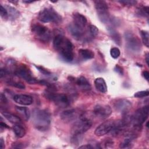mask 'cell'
Wrapping results in <instances>:
<instances>
[{
	"label": "cell",
	"instance_id": "obj_25",
	"mask_svg": "<svg viewBox=\"0 0 149 149\" xmlns=\"http://www.w3.org/2000/svg\"><path fill=\"white\" fill-rule=\"evenodd\" d=\"M13 130L15 136L18 138H22L26 134V130L24 128L19 124L15 125L13 127Z\"/></svg>",
	"mask_w": 149,
	"mask_h": 149
},
{
	"label": "cell",
	"instance_id": "obj_21",
	"mask_svg": "<svg viewBox=\"0 0 149 149\" xmlns=\"http://www.w3.org/2000/svg\"><path fill=\"white\" fill-rule=\"evenodd\" d=\"M66 37L63 36L61 34H58L56 35L53 40V46L54 48L58 51H60V49L62 48L63 44L64 43V41Z\"/></svg>",
	"mask_w": 149,
	"mask_h": 149
},
{
	"label": "cell",
	"instance_id": "obj_36",
	"mask_svg": "<svg viewBox=\"0 0 149 149\" xmlns=\"http://www.w3.org/2000/svg\"><path fill=\"white\" fill-rule=\"evenodd\" d=\"M113 144V142L111 140H106L104 142L105 148H110L112 147V145Z\"/></svg>",
	"mask_w": 149,
	"mask_h": 149
},
{
	"label": "cell",
	"instance_id": "obj_24",
	"mask_svg": "<svg viewBox=\"0 0 149 149\" xmlns=\"http://www.w3.org/2000/svg\"><path fill=\"white\" fill-rule=\"evenodd\" d=\"M108 30L111 38L113 39L115 42L118 45H120L121 43V37L117 31H116V30L112 27H108Z\"/></svg>",
	"mask_w": 149,
	"mask_h": 149
},
{
	"label": "cell",
	"instance_id": "obj_32",
	"mask_svg": "<svg viewBox=\"0 0 149 149\" xmlns=\"http://www.w3.org/2000/svg\"><path fill=\"white\" fill-rule=\"evenodd\" d=\"M149 95V91L148 90L140 91L134 93V97L136 98H143Z\"/></svg>",
	"mask_w": 149,
	"mask_h": 149
},
{
	"label": "cell",
	"instance_id": "obj_30",
	"mask_svg": "<svg viewBox=\"0 0 149 149\" xmlns=\"http://www.w3.org/2000/svg\"><path fill=\"white\" fill-rule=\"evenodd\" d=\"M110 54H111V56L113 58L116 59V58H118L120 56V50L118 48H117V47H113V48H112L111 49Z\"/></svg>",
	"mask_w": 149,
	"mask_h": 149
},
{
	"label": "cell",
	"instance_id": "obj_13",
	"mask_svg": "<svg viewBox=\"0 0 149 149\" xmlns=\"http://www.w3.org/2000/svg\"><path fill=\"white\" fill-rule=\"evenodd\" d=\"M132 104L130 101L125 98H120L117 100L114 103L115 109L122 113H127L131 109Z\"/></svg>",
	"mask_w": 149,
	"mask_h": 149
},
{
	"label": "cell",
	"instance_id": "obj_43",
	"mask_svg": "<svg viewBox=\"0 0 149 149\" xmlns=\"http://www.w3.org/2000/svg\"><path fill=\"white\" fill-rule=\"evenodd\" d=\"M148 61H149V55L147 53L146 56V63H147V65L148 66H149V62H148Z\"/></svg>",
	"mask_w": 149,
	"mask_h": 149
},
{
	"label": "cell",
	"instance_id": "obj_10",
	"mask_svg": "<svg viewBox=\"0 0 149 149\" xmlns=\"http://www.w3.org/2000/svg\"><path fill=\"white\" fill-rule=\"evenodd\" d=\"M125 36L127 48L134 52H139L141 48V44L139 38L130 32L125 33Z\"/></svg>",
	"mask_w": 149,
	"mask_h": 149
},
{
	"label": "cell",
	"instance_id": "obj_41",
	"mask_svg": "<svg viewBox=\"0 0 149 149\" xmlns=\"http://www.w3.org/2000/svg\"><path fill=\"white\" fill-rule=\"evenodd\" d=\"M0 125H1V127H6V128H8L9 127V126L6 125V124H5V123H3V122H1V123H0Z\"/></svg>",
	"mask_w": 149,
	"mask_h": 149
},
{
	"label": "cell",
	"instance_id": "obj_8",
	"mask_svg": "<svg viewBox=\"0 0 149 149\" xmlns=\"http://www.w3.org/2000/svg\"><path fill=\"white\" fill-rule=\"evenodd\" d=\"M32 32L42 42H48L51 37V32L45 26L40 24H34L32 26Z\"/></svg>",
	"mask_w": 149,
	"mask_h": 149
},
{
	"label": "cell",
	"instance_id": "obj_2",
	"mask_svg": "<svg viewBox=\"0 0 149 149\" xmlns=\"http://www.w3.org/2000/svg\"><path fill=\"white\" fill-rule=\"evenodd\" d=\"M92 122L86 118H80L77 119L72 127L71 132L73 137L74 142L80 139L81 136L88 130L91 127Z\"/></svg>",
	"mask_w": 149,
	"mask_h": 149
},
{
	"label": "cell",
	"instance_id": "obj_31",
	"mask_svg": "<svg viewBox=\"0 0 149 149\" xmlns=\"http://www.w3.org/2000/svg\"><path fill=\"white\" fill-rule=\"evenodd\" d=\"M88 30L90 35L92 37H95L98 34V28L94 25H90L88 27Z\"/></svg>",
	"mask_w": 149,
	"mask_h": 149
},
{
	"label": "cell",
	"instance_id": "obj_34",
	"mask_svg": "<svg viewBox=\"0 0 149 149\" xmlns=\"http://www.w3.org/2000/svg\"><path fill=\"white\" fill-rule=\"evenodd\" d=\"M0 15L1 17H6L8 15V13L6 9L4 8L2 5H0Z\"/></svg>",
	"mask_w": 149,
	"mask_h": 149
},
{
	"label": "cell",
	"instance_id": "obj_27",
	"mask_svg": "<svg viewBox=\"0 0 149 149\" xmlns=\"http://www.w3.org/2000/svg\"><path fill=\"white\" fill-rule=\"evenodd\" d=\"M141 37L143 41V43L146 45L147 47L149 46V34L147 31L146 30H141L140 31Z\"/></svg>",
	"mask_w": 149,
	"mask_h": 149
},
{
	"label": "cell",
	"instance_id": "obj_16",
	"mask_svg": "<svg viewBox=\"0 0 149 149\" xmlns=\"http://www.w3.org/2000/svg\"><path fill=\"white\" fill-rule=\"evenodd\" d=\"M73 23L83 29H84L87 22L86 17L84 15L77 12L73 14Z\"/></svg>",
	"mask_w": 149,
	"mask_h": 149
},
{
	"label": "cell",
	"instance_id": "obj_44",
	"mask_svg": "<svg viewBox=\"0 0 149 149\" xmlns=\"http://www.w3.org/2000/svg\"><path fill=\"white\" fill-rule=\"evenodd\" d=\"M23 2L25 3H31V2H33V1H23Z\"/></svg>",
	"mask_w": 149,
	"mask_h": 149
},
{
	"label": "cell",
	"instance_id": "obj_18",
	"mask_svg": "<svg viewBox=\"0 0 149 149\" xmlns=\"http://www.w3.org/2000/svg\"><path fill=\"white\" fill-rule=\"evenodd\" d=\"M2 114L11 123H13L15 125H18L21 123L22 122V120L20 118L13 113L3 111L2 112Z\"/></svg>",
	"mask_w": 149,
	"mask_h": 149
},
{
	"label": "cell",
	"instance_id": "obj_37",
	"mask_svg": "<svg viewBox=\"0 0 149 149\" xmlns=\"http://www.w3.org/2000/svg\"><path fill=\"white\" fill-rule=\"evenodd\" d=\"M115 71H116L117 73H118L119 74H121V75H122L123 73V70L122 68L120 67V66H119L118 65H116L115 66Z\"/></svg>",
	"mask_w": 149,
	"mask_h": 149
},
{
	"label": "cell",
	"instance_id": "obj_35",
	"mask_svg": "<svg viewBox=\"0 0 149 149\" xmlns=\"http://www.w3.org/2000/svg\"><path fill=\"white\" fill-rule=\"evenodd\" d=\"M36 68L38 69V70L41 72L42 74H45V75H50L51 74V72H49L48 70H47L46 69H45L44 68L42 67V66H36Z\"/></svg>",
	"mask_w": 149,
	"mask_h": 149
},
{
	"label": "cell",
	"instance_id": "obj_22",
	"mask_svg": "<svg viewBox=\"0 0 149 149\" xmlns=\"http://www.w3.org/2000/svg\"><path fill=\"white\" fill-rule=\"evenodd\" d=\"M60 51L61 56L66 62H71L74 59V54L71 49H62Z\"/></svg>",
	"mask_w": 149,
	"mask_h": 149
},
{
	"label": "cell",
	"instance_id": "obj_7",
	"mask_svg": "<svg viewBox=\"0 0 149 149\" xmlns=\"http://www.w3.org/2000/svg\"><path fill=\"white\" fill-rule=\"evenodd\" d=\"M83 112L77 108H72L65 110L60 114L61 119L66 123H70L76 121L81 118Z\"/></svg>",
	"mask_w": 149,
	"mask_h": 149
},
{
	"label": "cell",
	"instance_id": "obj_14",
	"mask_svg": "<svg viewBox=\"0 0 149 149\" xmlns=\"http://www.w3.org/2000/svg\"><path fill=\"white\" fill-rule=\"evenodd\" d=\"M68 30L72 36L76 40H80L84 34V29L72 23L69 25Z\"/></svg>",
	"mask_w": 149,
	"mask_h": 149
},
{
	"label": "cell",
	"instance_id": "obj_42",
	"mask_svg": "<svg viewBox=\"0 0 149 149\" xmlns=\"http://www.w3.org/2000/svg\"><path fill=\"white\" fill-rule=\"evenodd\" d=\"M4 146V142H3V140L2 139H1V140H0V147L1 148H3V147Z\"/></svg>",
	"mask_w": 149,
	"mask_h": 149
},
{
	"label": "cell",
	"instance_id": "obj_4",
	"mask_svg": "<svg viewBox=\"0 0 149 149\" xmlns=\"http://www.w3.org/2000/svg\"><path fill=\"white\" fill-rule=\"evenodd\" d=\"M148 111L149 108L148 105L139 108L132 115L131 124L133 125V128L138 130L140 129L141 125L148 118Z\"/></svg>",
	"mask_w": 149,
	"mask_h": 149
},
{
	"label": "cell",
	"instance_id": "obj_29",
	"mask_svg": "<svg viewBox=\"0 0 149 149\" xmlns=\"http://www.w3.org/2000/svg\"><path fill=\"white\" fill-rule=\"evenodd\" d=\"M8 9H6L9 15H10V16H12L13 18H15L19 16V12L14 8L11 6H7Z\"/></svg>",
	"mask_w": 149,
	"mask_h": 149
},
{
	"label": "cell",
	"instance_id": "obj_3",
	"mask_svg": "<svg viewBox=\"0 0 149 149\" xmlns=\"http://www.w3.org/2000/svg\"><path fill=\"white\" fill-rule=\"evenodd\" d=\"M54 90L48 88L44 93V95L47 99L53 101L57 106L65 108L70 105L69 97L63 93H57L54 91Z\"/></svg>",
	"mask_w": 149,
	"mask_h": 149
},
{
	"label": "cell",
	"instance_id": "obj_39",
	"mask_svg": "<svg viewBox=\"0 0 149 149\" xmlns=\"http://www.w3.org/2000/svg\"><path fill=\"white\" fill-rule=\"evenodd\" d=\"M79 148H84V149H92L94 148V147L92 146L91 144H85L79 147Z\"/></svg>",
	"mask_w": 149,
	"mask_h": 149
},
{
	"label": "cell",
	"instance_id": "obj_19",
	"mask_svg": "<svg viewBox=\"0 0 149 149\" xmlns=\"http://www.w3.org/2000/svg\"><path fill=\"white\" fill-rule=\"evenodd\" d=\"M76 84L79 87L83 90H90L91 89V85L87 79L84 76H80L76 80Z\"/></svg>",
	"mask_w": 149,
	"mask_h": 149
},
{
	"label": "cell",
	"instance_id": "obj_11",
	"mask_svg": "<svg viewBox=\"0 0 149 149\" xmlns=\"http://www.w3.org/2000/svg\"><path fill=\"white\" fill-rule=\"evenodd\" d=\"M93 112L98 118L106 119L112 113V109L108 105L97 104L94 107Z\"/></svg>",
	"mask_w": 149,
	"mask_h": 149
},
{
	"label": "cell",
	"instance_id": "obj_1",
	"mask_svg": "<svg viewBox=\"0 0 149 149\" xmlns=\"http://www.w3.org/2000/svg\"><path fill=\"white\" fill-rule=\"evenodd\" d=\"M51 114L46 109H36L32 113V122L34 126L40 131H46L51 123Z\"/></svg>",
	"mask_w": 149,
	"mask_h": 149
},
{
	"label": "cell",
	"instance_id": "obj_28",
	"mask_svg": "<svg viewBox=\"0 0 149 149\" xmlns=\"http://www.w3.org/2000/svg\"><path fill=\"white\" fill-rule=\"evenodd\" d=\"M148 6H141L137 9V14L141 16H148Z\"/></svg>",
	"mask_w": 149,
	"mask_h": 149
},
{
	"label": "cell",
	"instance_id": "obj_26",
	"mask_svg": "<svg viewBox=\"0 0 149 149\" xmlns=\"http://www.w3.org/2000/svg\"><path fill=\"white\" fill-rule=\"evenodd\" d=\"M6 83L9 85H10L12 87L19 88V89H25V88H26L25 85L23 83H22L20 81L14 80L12 79H8L6 81Z\"/></svg>",
	"mask_w": 149,
	"mask_h": 149
},
{
	"label": "cell",
	"instance_id": "obj_9",
	"mask_svg": "<svg viewBox=\"0 0 149 149\" xmlns=\"http://www.w3.org/2000/svg\"><path fill=\"white\" fill-rule=\"evenodd\" d=\"M14 73L17 76L23 79L30 84L37 83V80L33 76L31 71L25 65H21L17 66Z\"/></svg>",
	"mask_w": 149,
	"mask_h": 149
},
{
	"label": "cell",
	"instance_id": "obj_20",
	"mask_svg": "<svg viewBox=\"0 0 149 149\" xmlns=\"http://www.w3.org/2000/svg\"><path fill=\"white\" fill-rule=\"evenodd\" d=\"M15 109L19 115L26 121L28 120L30 117V113L29 109L24 107L16 106Z\"/></svg>",
	"mask_w": 149,
	"mask_h": 149
},
{
	"label": "cell",
	"instance_id": "obj_40",
	"mask_svg": "<svg viewBox=\"0 0 149 149\" xmlns=\"http://www.w3.org/2000/svg\"><path fill=\"white\" fill-rule=\"evenodd\" d=\"M143 74L144 77L147 81H148V80H149V73H148V72L145 70V71L143 72Z\"/></svg>",
	"mask_w": 149,
	"mask_h": 149
},
{
	"label": "cell",
	"instance_id": "obj_23",
	"mask_svg": "<svg viewBox=\"0 0 149 149\" xmlns=\"http://www.w3.org/2000/svg\"><path fill=\"white\" fill-rule=\"evenodd\" d=\"M79 54L84 59H91L94 57V52L88 49H80L79 50Z\"/></svg>",
	"mask_w": 149,
	"mask_h": 149
},
{
	"label": "cell",
	"instance_id": "obj_5",
	"mask_svg": "<svg viewBox=\"0 0 149 149\" xmlns=\"http://www.w3.org/2000/svg\"><path fill=\"white\" fill-rule=\"evenodd\" d=\"M38 18L40 21L43 23H59L62 20L61 16L51 8L42 9L38 14Z\"/></svg>",
	"mask_w": 149,
	"mask_h": 149
},
{
	"label": "cell",
	"instance_id": "obj_38",
	"mask_svg": "<svg viewBox=\"0 0 149 149\" xmlns=\"http://www.w3.org/2000/svg\"><path fill=\"white\" fill-rule=\"evenodd\" d=\"M0 100H1V103H3V104H6V103H7V102H8L6 97H5V95H3L2 93L1 94Z\"/></svg>",
	"mask_w": 149,
	"mask_h": 149
},
{
	"label": "cell",
	"instance_id": "obj_17",
	"mask_svg": "<svg viewBox=\"0 0 149 149\" xmlns=\"http://www.w3.org/2000/svg\"><path fill=\"white\" fill-rule=\"evenodd\" d=\"M94 85L96 89L102 93L107 91V86L105 80L102 77L96 78L94 80Z\"/></svg>",
	"mask_w": 149,
	"mask_h": 149
},
{
	"label": "cell",
	"instance_id": "obj_6",
	"mask_svg": "<svg viewBox=\"0 0 149 149\" xmlns=\"http://www.w3.org/2000/svg\"><path fill=\"white\" fill-rule=\"evenodd\" d=\"M94 4L100 20L104 23H107L109 20V15L107 2L102 0H97L94 1Z\"/></svg>",
	"mask_w": 149,
	"mask_h": 149
},
{
	"label": "cell",
	"instance_id": "obj_15",
	"mask_svg": "<svg viewBox=\"0 0 149 149\" xmlns=\"http://www.w3.org/2000/svg\"><path fill=\"white\" fill-rule=\"evenodd\" d=\"M13 100L16 103L23 105H30L33 103V98L26 94H16Z\"/></svg>",
	"mask_w": 149,
	"mask_h": 149
},
{
	"label": "cell",
	"instance_id": "obj_33",
	"mask_svg": "<svg viewBox=\"0 0 149 149\" xmlns=\"http://www.w3.org/2000/svg\"><path fill=\"white\" fill-rule=\"evenodd\" d=\"M119 3H122L125 5H128V6H132L135 5L137 3L136 1L134 0H125V1H119Z\"/></svg>",
	"mask_w": 149,
	"mask_h": 149
},
{
	"label": "cell",
	"instance_id": "obj_12",
	"mask_svg": "<svg viewBox=\"0 0 149 149\" xmlns=\"http://www.w3.org/2000/svg\"><path fill=\"white\" fill-rule=\"evenodd\" d=\"M115 121L108 120L100 125L95 130V134L97 136H102L110 133L113 127Z\"/></svg>",
	"mask_w": 149,
	"mask_h": 149
}]
</instances>
